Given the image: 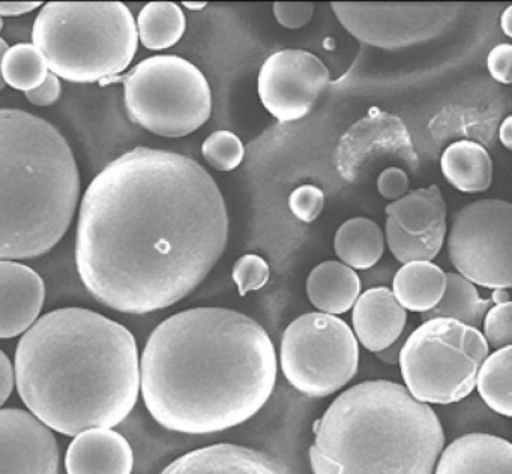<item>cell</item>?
Returning <instances> with one entry per match:
<instances>
[{
  "label": "cell",
  "instance_id": "cell-16",
  "mask_svg": "<svg viewBox=\"0 0 512 474\" xmlns=\"http://www.w3.org/2000/svg\"><path fill=\"white\" fill-rule=\"evenodd\" d=\"M133 467V447L124 435L110 428L80 432L65 456L68 474H131Z\"/></svg>",
  "mask_w": 512,
  "mask_h": 474
},
{
  "label": "cell",
  "instance_id": "cell-42",
  "mask_svg": "<svg viewBox=\"0 0 512 474\" xmlns=\"http://www.w3.org/2000/svg\"><path fill=\"white\" fill-rule=\"evenodd\" d=\"M509 293L508 290H505V288H497V290L493 291V294H491V303H496V305H503V303L511 302L509 300Z\"/></svg>",
  "mask_w": 512,
  "mask_h": 474
},
{
  "label": "cell",
  "instance_id": "cell-39",
  "mask_svg": "<svg viewBox=\"0 0 512 474\" xmlns=\"http://www.w3.org/2000/svg\"><path fill=\"white\" fill-rule=\"evenodd\" d=\"M403 344L404 339H397V341H395L391 347L380 351V353H376L377 357H379L380 360H383V362L391 363V365H394V363H398V357H400V351L401 347H403Z\"/></svg>",
  "mask_w": 512,
  "mask_h": 474
},
{
  "label": "cell",
  "instance_id": "cell-6",
  "mask_svg": "<svg viewBox=\"0 0 512 474\" xmlns=\"http://www.w3.org/2000/svg\"><path fill=\"white\" fill-rule=\"evenodd\" d=\"M32 39L47 68L71 83H101L133 62L137 24L119 2H52L35 18Z\"/></svg>",
  "mask_w": 512,
  "mask_h": 474
},
{
  "label": "cell",
  "instance_id": "cell-7",
  "mask_svg": "<svg viewBox=\"0 0 512 474\" xmlns=\"http://www.w3.org/2000/svg\"><path fill=\"white\" fill-rule=\"evenodd\" d=\"M490 354L482 333L451 318H433L416 327L401 347V377L422 404L449 405L476 387L479 368Z\"/></svg>",
  "mask_w": 512,
  "mask_h": 474
},
{
  "label": "cell",
  "instance_id": "cell-8",
  "mask_svg": "<svg viewBox=\"0 0 512 474\" xmlns=\"http://www.w3.org/2000/svg\"><path fill=\"white\" fill-rule=\"evenodd\" d=\"M121 81L130 119L161 137H185L211 117V86L205 74L184 57H148Z\"/></svg>",
  "mask_w": 512,
  "mask_h": 474
},
{
  "label": "cell",
  "instance_id": "cell-11",
  "mask_svg": "<svg viewBox=\"0 0 512 474\" xmlns=\"http://www.w3.org/2000/svg\"><path fill=\"white\" fill-rule=\"evenodd\" d=\"M344 29L358 41L383 50L422 44L457 20L455 3H331Z\"/></svg>",
  "mask_w": 512,
  "mask_h": 474
},
{
  "label": "cell",
  "instance_id": "cell-18",
  "mask_svg": "<svg viewBox=\"0 0 512 474\" xmlns=\"http://www.w3.org/2000/svg\"><path fill=\"white\" fill-rule=\"evenodd\" d=\"M437 459L434 474H512V446L491 434H467L452 441Z\"/></svg>",
  "mask_w": 512,
  "mask_h": 474
},
{
  "label": "cell",
  "instance_id": "cell-37",
  "mask_svg": "<svg viewBox=\"0 0 512 474\" xmlns=\"http://www.w3.org/2000/svg\"><path fill=\"white\" fill-rule=\"evenodd\" d=\"M14 368L10 357L0 350V407L8 401L14 389Z\"/></svg>",
  "mask_w": 512,
  "mask_h": 474
},
{
  "label": "cell",
  "instance_id": "cell-41",
  "mask_svg": "<svg viewBox=\"0 0 512 474\" xmlns=\"http://www.w3.org/2000/svg\"><path fill=\"white\" fill-rule=\"evenodd\" d=\"M500 27H502L503 33H505L508 38L512 36V6H508V8L503 11L502 17H500Z\"/></svg>",
  "mask_w": 512,
  "mask_h": 474
},
{
  "label": "cell",
  "instance_id": "cell-33",
  "mask_svg": "<svg viewBox=\"0 0 512 474\" xmlns=\"http://www.w3.org/2000/svg\"><path fill=\"white\" fill-rule=\"evenodd\" d=\"M278 23L286 29H301L310 23L314 14L313 3H274Z\"/></svg>",
  "mask_w": 512,
  "mask_h": 474
},
{
  "label": "cell",
  "instance_id": "cell-19",
  "mask_svg": "<svg viewBox=\"0 0 512 474\" xmlns=\"http://www.w3.org/2000/svg\"><path fill=\"white\" fill-rule=\"evenodd\" d=\"M361 294V279L341 261L317 264L307 279V296L314 308L329 315L346 314Z\"/></svg>",
  "mask_w": 512,
  "mask_h": 474
},
{
  "label": "cell",
  "instance_id": "cell-32",
  "mask_svg": "<svg viewBox=\"0 0 512 474\" xmlns=\"http://www.w3.org/2000/svg\"><path fill=\"white\" fill-rule=\"evenodd\" d=\"M325 206V194L316 185H301L290 194V212L305 224H311L319 218Z\"/></svg>",
  "mask_w": 512,
  "mask_h": 474
},
{
  "label": "cell",
  "instance_id": "cell-28",
  "mask_svg": "<svg viewBox=\"0 0 512 474\" xmlns=\"http://www.w3.org/2000/svg\"><path fill=\"white\" fill-rule=\"evenodd\" d=\"M386 243L395 260L401 264L413 261H431L437 257L446 237V222L421 236L404 233L391 218L386 219Z\"/></svg>",
  "mask_w": 512,
  "mask_h": 474
},
{
  "label": "cell",
  "instance_id": "cell-30",
  "mask_svg": "<svg viewBox=\"0 0 512 474\" xmlns=\"http://www.w3.org/2000/svg\"><path fill=\"white\" fill-rule=\"evenodd\" d=\"M269 276H271L269 264L260 255L245 254L233 264L232 278L238 285L241 296L265 287Z\"/></svg>",
  "mask_w": 512,
  "mask_h": 474
},
{
  "label": "cell",
  "instance_id": "cell-27",
  "mask_svg": "<svg viewBox=\"0 0 512 474\" xmlns=\"http://www.w3.org/2000/svg\"><path fill=\"white\" fill-rule=\"evenodd\" d=\"M0 74L5 84L26 93L44 83L49 68L34 44L20 42L5 51L0 62Z\"/></svg>",
  "mask_w": 512,
  "mask_h": 474
},
{
  "label": "cell",
  "instance_id": "cell-5",
  "mask_svg": "<svg viewBox=\"0 0 512 474\" xmlns=\"http://www.w3.org/2000/svg\"><path fill=\"white\" fill-rule=\"evenodd\" d=\"M79 198V167L62 132L28 111L0 108V260L52 251Z\"/></svg>",
  "mask_w": 512,
  "mask_h": 474
},
{
  "label": "cell",
  "instance_id": "cell-12",
  "mask_svg": "<svg viewBox=\"0 0 512 474\" xmlns=\"http://www.w3.org/2000/svg\"><path fill=\"white\" fill-rule=\"evenodd\" d=\"M329 81V69L316 54L301 48H286L265 60L257 90L263 107L275 119L287 123L307 116Z\"/></svg>",
  "mask_w": 512,
  "mask_h": 474
},
{
  "label": "cell",
  "instance_id": "cell-40",
  "mask_svg": "<svg viewBox=\"0 0 512 474\" xmlns=\"http://www.w3.org/2000/svg\"><path fill=\"white\" fill-rule=\"evenodd\" d=\"M499 140L506 150L512 149V117L508 116L503 120L499 129Z\"/></svg>",
  "mask_w": 512,
  "mask_h": 474
},
{
  "label": "cell",
  "instance_id": "cell-24",
  "mask_svg": "<svg viewBox=\"0 0 512 474\" xmlns=\"http://www.w3.org/2000/svg\"><path fill=\"white\" fill-rule=\"evenodd\" d=\"M491 308L490 299H482L472 282L458 273H446V288L440 302L431 311L422 314V320L451 318L478 329Z\"/></svg>",
  "mask_w": 512,
  "mask_h": 474
},
{
  "label": "cell",
  "instance_id": "cell-34",
  "mask_svg": "<svg viewBox=\"0 0 512 474\" xmlns=\"http://www.w3.org/2000/svg\"><path fill=\"white\" fill-rule=\"evenodd\" d=\"M407 189H409V177L401 168H385L377 177V191L391 203L403 197Z\"/></svg>",
  "mask_w": 512,
  "mask_h": 474
},
{
  "label": "cell",
  "instance_id": "cell-21",
  "mask_svg": "<svg viewBox=\"0 0 512 474\" xmlns=\"http://www.w3.org/2000/svg\"><path fill=\"white\" fill-rule=\"evenodd\" d=\"M446 273L431 261L403 264L392 279V294L407 311H431L442 299Z\"/></svg>",
  "mask_w": 512,
  "mask_h": 474
},
{
  "label": "cell",
  "instance_id": "cell-35",
  "mask_svg": "<svg viewBox=\"0 0 512 474\" xmlns=\"http://www.w3.org/2000/svg\"><path fill=\"white\" fill-rule=\"evenodd\" d=\"M487 68L491 77L502 84H511L512 81V45H496L487 56Z\"/></svg>",
  "mask_w": 512,
  "mask_h": 474
},
{
  "label": "cell",
  "instance_id": "cell-13",
  "mask_svg": "<svg viewBox=\"0 0 512 474\" xmlns=\"http://www.w3.org/2000/svg\"><path fill=\"white\" fill-rule=\"evenodd\" d=\"M59 446L52 429L19 408L0 410V474H58Z\"/></svg>",
  "mask_w": 512,
  "mask_h": 474
},
{
  "label": "cell",
  "instance_id": "cell-43",
  "mask_svg": "<svg viewBox=\"0 0 512 474\" xmlns=\"http://www.w3.org/2000/svg\"><path fill=\"white\" fill-rule=\"evenodd\" d=\"M8 44L5 39L0 38V62H2V57H4L5 51L8 50ZM5 87V81L4 78H2V74H0V90L4 89Z\"/></svg>",
  "mask_w": 512,
  "mask_h": 474
},
{
  "label": "cell",
  "instance_id": "cell-36",
  "mask_svg": "<svg viewBox=\"0 0 512 474\" xmlns=\"http://www.w3.org/2000/svg\"><path fill=\"white\" fill-rule=\"evenodd\" d=\"M61 92V80L55 74H49L41 86L31 92H26V98L38 107H47V105L55 104L58 101Z\"/></svg>",
  "mask_w": 512,
  "mask_h": 474
},
{
  "label": "cell",
  "instance_id": "cell-20",
  "mask_svg": "<svg viewBox=\"0 0 512 474\" xmlns=\"http://www.w3.org/2000/svg\"><path fill=\"white\" fill-rule=\"evenodd\" d=\"M440 170L455 189L467 194L487 191L493 182V161L484 146L470 140L449 144L440 158Z\"/></svg>",
  "mask_w": 512,
  "mask_h": 474
},
{
  "label": "cell",
  "instance_id": "cell-38",
  "mask_svg": "<svg viewBox=\"0 0 512 474\" xmlns=\"http://www.w3.org/2000/svg\"><path fill=\"white\" fill-rule=\"evenodd\" d=\"M41 2H0V17H19V15L28 14L35 11Z\"/></svg>",
  "mask_w": 512,
  "mask_h": 474
},
{
  "label": "cell",
  "instance_id": "cell-4",
  "mask_svg": "<svg viewBox=\"0 0 512 474\" xmlns=\"http://www.w3.org/2000/svg\"><path fill=\"white\" fill-rule=\"evenodd\" d=\"M314 432V474H434L445 447L436 411L388 380L341 393Z\"/></svg>",
  "mask_w": 512,
  "mask_h": 474
},
{
  "label": "cell",
  "instance_id": "cell-31",
  "mask_svg": "<svg viewBox=\"0 0 512 474\" xmlns=\"http://www.w3.org/2000/svg\"><path fill=\"white\" fill-rule=\"evenodd\" d=\"M482 329L488 347L496 350L509 347L512 344V303L491 306L482 320Z\"/></svg>",
  "mask_w": 512,
  "mask_h": 474
},
{
  "label": "cell",
  "instance_id": "cell-2",
  "mask_svg": "<svg viewBox=\"0 0 512 474\" xmlns=\"http://www.w3.org/2000/svg\"><path fill=\"white\" fill-rule=\"evenodd\" d=\"M266 330L229 308H193L155 327L140 357V390L169 431L212 434L256 416L277 381Z\"/></svg>",
  "mask_w": 512,
  "mask_h": 474
},
{
  "label": "cell",
  "instance_id": "cell-10",
  "mask_svg": "<svg viewBox=\"0 0 512 474\" xmlns=\"http://www.w3.org/2000/svg\"><path fill=\"white\" fill-rule=\"evenodd\" d=\"M448 255L458 275L484 288L512 285V204L485 198L461 207L448 231Z\"/></svg>",
  "mask_w": 512,
  "mask_h": 474
},
{
  "label": "cell",
  "instance_id": "cell-17",
  "mask_svg": "<svg viewBox=\"0 0 512 474\" xmlns=\"http://www.w3.org/2000/svg\"><path fill=\"white\" fill-rule=\"evenodd\" d=\"M407 312L388 287L368 288L353 305L352 323L358 341L373 353L391 347L403 335Z\"/></svg>",
  "mask_w": 512,
  "mask_h": 474
},
{
  "label": "cell",
  "instance_id": "cell-9",
  "mask_svg": "<svg viewBox=\"0 0 512 474\" xmlns=\"http://www.w3.org/2000/svg\"><path fill=\"white\" fill-rule=\"evenodd\" d=\"M280 363L284 377L298 392L326 398L358 372V339L341 318L308 312L284 330Z\"/></svg>",
  "mask_w": 512,
  "mask_h": 474
},
{
  "label": "cell",
  "instance_id": "cell-23",
  "mask_svg": "<svg viewBox=\"0 0 512 474\" xmlns=\"http://www.w3.org/2000/svg\"><path fill=\"white\" fill-rule=\"evenodd\" d=\"M385 212L410 236H421L446 222L445 198L437 185L406 192L403 197L389 203Z\"/></svg>",
  "mask_w": 512,
  "mask_h": 474
},
{
  "label": "cell",
  "instance_id": "cell-26",
  "mask_svg": "<svg viewBox=\"0 0 512 474\" xmlns=\"http://www.w3.org/2000/svg\"><path fill=\"white\" fill-rule=\"evenodd\" d=\"M479 395L485 404L503 417H512V347L500 348L479 368L476 377Z\"/></svg>",
  "mask_w": 512,
  "mask_h": 474
},
{
  "label": "cell",
  "instance_id": "cell-14",
  "mask_svg": "<svg viewBox=\"0 0 512 474\" xmlns=\"http://www.w3.org/2000/svg\"><path fill=\"white\" fill-rule=\"evenodd\" d=\"M46 300L43 278L26 264L0 260V339L28 332Z\"/></svg>",
  "mask_w": 512,
  "mask_h": 474
},
{
  "label": "cell",
  "instance_id": "cell-3",
  "mask_svg": "<svg viewBox=\"0 0 512 474\" xmlns=\"http://www.w3.org/2000/svg\"><path fill=\"white\" fill-rule=\"evenodd\" d=\"M14 375L31 414L76 437L130 416L140 393L139 348L133 333L106 315L56 309L23 333Z\"/></svg>",
  "mask_w": 512,
  "mask_h": 474
},
{
  "label": "cell",
  "instance_id": "cell-15",
  "mask_svg": "<svg viewBox=\"0 0 512 474\" xmlns=\"http://www.w3.org/2000/svg\"><path fill=\"white\" fill-rule=\"evenodd\" d=\"M160 474H290L268 453L239 444L200 447L170 462Z\"/></svg>",
  "mask_w": 512,
  "mask_h": 474
},
{
  "label": "cell",
  "instance_id": "cell-22",
  "mask_svg": "<svg viewBox=\"0 0 512 474\" xmlns=\"http://www.w3.org/2000/svg\"><path fill=\"white\" fill-rule=\"evenodd\" d=\"M334 248L341 263L353 270H367L382 258L385 236L373 219L356 216L338 227Z\"/></svg>",
  "mask_w": 512,
  "mask_h": 474
},
{
  "label": "cell",
  "instance_id": "cell-29",
  "mask_svg": "<svg viewBox=\"0 0 512 474\" xmlns=\"http://www.w3.org/2000/svg\"><path fill=\"white\" fill-rule=\"evenodd\" d=\"M202 155L218 171H232L241 165L245 147L241 138L232 131L212 132L202 144Z\"/></svg>",
  "mask_w": 512,
  "mask_h": 474
},
{
  "label": "cell",
  "instance_id": "cell-44",
  "mask_svg": "<svg viewBox=\"0 0 512 474\" xmlns=\"http://www.w3.org/2000/svg\"><path fill=\"white\" fill-rule=\"evenodd\" d=\"M184 6L190 11H200V9L206 8V3L184 2Z\"/></svg>",
  "mask_w": 512,
  "mask_h": 474
},
{
  "label": "cell",
  "instance_id": "cell-1",
  "mask_svg": "<svg viewBox=\"0 0 512 474\" xmlns=\"http://www.w3.org/2000/svg\"><path fill=\"white\" fill-rule=\"evenodd\" d=\"M227 242L226 200L206 168L190 156L140 146L89 183L76 264L98 302L143 315L196 290Z\"/></svg>",
  "mask_w": 512,
  "mask_h": 474
},
{
  "label": "cell",
  "instance_id": "cell-25",
  "mask_svg": "<svg viewBox=\"0 0 512 474\" xmlns=\"http://www.w3.org/2000/svg\"><path fill=\"white\" fill-rule=\"evenodd\" d=\"M139 41L149 50H166L181 41L187 17L181 6L172 2H152L143 6L137 17Z\"/></svg>",
  "mask_w": 512,
  "mask_h": 474
},
{
  "label": "cell",
  "instance_id": "cell-45",
  "mask_svg": "<svg viewBox=\"0 0 512 474\" xmlns=\"http://www.w3.org/2000/svg\"><path fill=\"white\" fill-rule=\"evenodd\" d=\"M4 29V20L0 17V30Z\"/></svg>",
  "mask_w": 512,
  "mask_h": 474
}]
</instances>
